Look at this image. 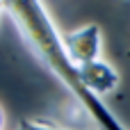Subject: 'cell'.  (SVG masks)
<instances>
[{
    "label": "cell",
    "mask_w": 130,
    "mask_h": 130,
    "mask_svg": "<svg viewBox=\"0 0 130 130\" xmlns=\"http://www.w3.org/2000/svg\"><path fill=\"white\" fill-rule=\"evenodd\" d=\"M2 11H5V9H2V0H0V14H2Z\"/></svg>",
    "instance_id": "6"
},
{
    "label": "cell",
    "mask_w": 130,
    "mask_h": 130,
    "mask_svg": "<svg viewBox=\"0 0 130 130\" xmlns=\"http://www.w3.org/2000/svg\"><path fill=\"white\" fill-rule=\"evenodd\" d=\"M2 9L16 25V30L23 37V41L27 43L30 53L71 91L75 103L82 105V110L91 117V121H96L98 128L128 130L119 121V117L107 107V103H103V98L94 96L82 85L78 66L69 57L64 39H62L59 30L55 27L50 14L46 11L41 0H2Z\"/></svg>",
    "instance_id": "1"
},
{
    "label": "cell",
    "mask_w": 130,
    "mask_h": 130,
    "mask_svg": "<svg viewBox=\"0 0 130 130\" xmlns=\"http://www.w3.org/2000/svg\"><path fill=\"white\" fill-rule=\"evenodd\" d=\"M2 126H5V114H2V110H0V130H2Z\"/></svg>",
    "instance_id": "5"
},
{
    "label": "cell",
    "mask_w": 130,
    "mask_h": 130,
    "mask_svg": "<svg viewBox=\"0 0 130 130\" xmlns=\"http://www.w3.org/2000/svg\"><path fill=\"white\" fill-rule=\"evenodd\" d=\"M78 73H80V80L82 85L98 98L112 94L117 87H119V71L105 62V59H96V62H87V64H80L78 66Z\"/></svg>",
    "instance_id": "3"
},
{
    "label": "cell",
    "mask_w": 130,
    "mask_h": 130,
    "mask_svg": "<svg viewBox=\"0 0 130 130\" xmlns=\"http://www.w3.org/2000/svg\"><path fill=\"white\" fill-rule=\"evenodd\" d=\"M64 46L69 57L73 59L75 66L87 64V62H96L103 59V32L98 23H87L78 30H71L66 34H62Z\"/></svg>",
    "instance_id": "2"
},
{
    "label": "cell",
    "mask_w": 130,
    "mask_h": 130,
    "mask_svg": "<svg viewBox=\"0 0 130 130\" xmlns=\"http://www.w3.org/2000/svg\"><path fill=\"white\" fill-rule=\"evenodd\" d=\"M14 130H66V128L55 126V123H50L46 119H21Z\"/></svg>",
    "instance_id": "4"
}]
</instances>
